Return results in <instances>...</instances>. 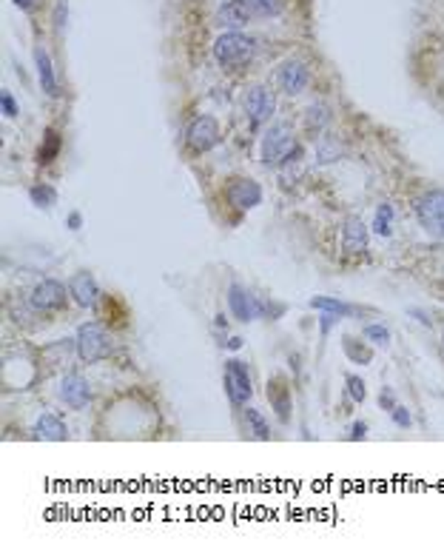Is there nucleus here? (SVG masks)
<instances>
[{"label": "nucleus", "instance_id": "nucleus-1", "mask_svg": "<svg viewBox=\"0 0 444 556\" xmlns=\"http://www.w3.org/2000/svg\"><path fill=\"white\" fill-rule=\"evenodd\" d=\"M259 157L265 165H285L302 157V149L288 126H271L259 140Z\"/></svg>", "mask_w": 444, "mask_h": 556}, {"label": "nucleus", "instance_id": "nucleus-2", "mask_svg": "<svg viewBox=\"0 0 444 556\" xmlns=\"http://www.w3.org/2000/svg\"><path fill=\"white\" fill-rule=\"evenodd\" d=\"M254 52H256V40L242 34V32H226V34H219L216 43H214V57L226 69L248 66Z\"/></svg>", "mask_w": 444, "mask_h": 556}, {"label": "nucleus", "instance_id": "nucleus-3", "mask_svg": "<svg viewBox=\"0 0 444 556\" xmlns=\"http://www.w3.org/2000/svg\"><path fill=\"white\" fill-rule=\"evenodd\" d=\"M114 351L111 334L100 323H83L77 328V354L83 362H100Z\"/></svg>", "mask_w": 444, "mask_h": 556}, {"label": "nucleus", "instance_id": "nucleus-4", "mask_svg": "<svg viewBox=\"0 0 444 556\" xmlns=\"http://www.w3.org/2000/svg\"><path fill=\"white\" fill-rule=\"evenodd\" d=\"M416 217L422 223V229L436 237V240H444V191H427L422 194L416 203Z\"/></svg>", "mask_w": 444, "mask_h": 556}, {"label": "nucleus", "instance_id": "nucleus-5", "mask_svg": "<svg viewBox=\"0 0 444 556\" xmlns=\"http://www.w3.org/2000/svg\"><path fill=\"white\" fill-rule=\"evenodd\" d=\"M242 109H245L251 126H262V123H268L274 117L277 97H274V92L268 89V86H251V89L245 92V97H242Z\"/></svg>", "mask_w": 444, "mask_h": 556}, {"label": "nucleus", "instance_id": "nucleus-6", "mask_svg": "<svg viewBox=\"0 0 444 556\" xmlns=\"http://www.w3.org/2000/svg\"><path fill=\"white\" fill-rule=\"evenodd\" d=\"M186 143L191 151H211L219 143V126L211 114H200L191 120V126L186 128Z\"/></svg>", "mask_w": 444, "mask_h": 556}, {"label": "nucleus", "instance_id": "nucleus-7", "mask_svg": "<svg viewBox=\"0 0 444 556\" xmlns=\"http://www.w3.org/2000/svg\"><path fill=\"white\" fill-rule=\"evenodd\" d=\"M226 388H228V400L234 405H245L254 397V385H251L245 362H240V360L226 362Z\"/></svg>", "mask_w": 444, "mask_h": 556}, {"label": "nucleus", "instance_id": "nucleus-8", "mask_svg": "<svg viewBox=\"0 0 444 556\" xmlns=\"http://www.w3.org/2000/svg\"><path fill=\"white\" fill-rule=\"evenodd\" d=\"M226 197L234 208L240 211H248L254 205H259L262 200V186L256 180H248V177H231L228 186H226Z\"/></svg>", "mask_w": 444, "mask_h": 556}, {"label": "nucleus", "instance_id": "nucleus-9", "mask_svg": "<svg viewBox=\"0 0 444 556\" xmlns=\"http://www.w3.org/2000/svg\"><path fill=\"white\" fill-rule=\"evenodd\" d=\"M29 299H32V306L37 311H55V308H63L66 306L69 294H66V285L57 283V280H40L34 285V291H32Z\"/></svg>", "mask_w": 444, "mask_h": 556}, {"label": "nucleus", "instance_id": "nucleus-10", "mask_svg": "<svg viewBox=\"0 0 444 556\" xmlns=\"http://www.w3.org/2000/svg\"><path fill=\"white\" fill-rule=\"evenodd\" d=\"M60 400L74 408V411H83L88 402H92V388H88V382L80 377V374H66L63 382H60Z\"/></svg>", "mask_w": 444, "mask_h": 556}, {"label": "nucleus", "instance_id": "nucleus-11", "mask_svg": "<svg viewBox=\"0 0 444 556\" xmlns=\"http://www.w3.org/2000/svg\"><path fill=\"white\" fill-rule=\"evenodd\" d=\"M228 308H231L234 320H240V323H251L254 317L262 314V303L256 297H251L242 285H231L228 288Z\"/></svg>", "mask_w": 444, "mask_h": 556}, {"label": "nucleus", "instance_id": "nucleus-12", "mask_svg": "<svg viewBox=\"0 0 444 556\" xmlns=\"http://www.w3.org/2000/svg\"><path fill=\"white\" fill-rule=\"evenodd\" d=\"M342 251L350 257H359L368 251V229L359 217H347L342 223Z\"/></svg>", "mask_w": 444, "mask_h": 556}, {"label": "nucleus", "instance_id": "nucleus-13", "mask_svg": "<svg viewBox=\"0 0 444 556\" xmlns=\"http://www.w3.org/2000/svg\"><path fill=\"white\" fill-rule=\"evenodd\" d=\"M277 77H279L282 92H288V95H302V92L307 89L310 72H307V66H305L302 60H288V63L279 69Z\"/></svg>", "mask_w": 444, "mask_h": 556}, {"label": "nucleus", "instance_id": "nucleus-14", "mask_svg": "<svg viewBox=\"0 0 444 556\" xmlns=\"http://www.w3.org/2000/svg\"><path fill=\"white\" fill-rule=\"evenodd\" d=\"M69 291H71L74 303H77L80 308H95V306H97V299H100V288H97L95 277H92V274H85V271H80V274H74V277H71Z\"/></svg>", "mask_w": 444, "mask_h": 556}, {"label": "nucleus", "instance_id": "nucleus-15", "mask_svg": "<svg viewBox=\"0 0 444 556\" xmlns=\"http://www.w3.org/2000/svg\"><path fill=\"white\" fill-rule=\"evenodd\" d=\"M34 437L46 440V442H63L69 437V428H66V422L57 414L46 411V414H40L37 422H34Z\"/></svg>", "mask_w": 444, "mask_h": 556}, {"label": "nucleus", "instance_id": "nucleus-16", "mask_svg": "<svg viewBox=\"0 0 444 556\" xmlns=\"http://www.w3.org/2000/svg\"><path fill=\"white\" fill-rule=\"evenodd\" d=\"M268 400H271V405H274L279 422H288V419H291V391H288L285 379H277V377H274V379L268 382Z\"/></svg>", "mask_w": 444, "mask_h": 556}, {"label": "nucleus", "instance_id": "nucleus-17", "mask_svg": "<svg viewBox=\"0 0 444 556\" xmlns=\"http://www.w3.org/2000/svg\"><path fill=\"white\" fill-rule=\"evenodd\" d=\"M34 63H37V74H40V86L49 97H57V77H55V63L52 57L43 52L40 46L34 49Z\"/></svg>", "mask_w": 444, "mask_h": 556}, {"label": "nucleus", "instance_id": "nucleus-18", "mask_svg": "<svg viewBox=\"0 0 444 556\" xmlns=\"http://www.w3.org/2000/svg\"><path fill=\"white\" fill-rule=\"evenodd\" d=\"M240 9L242 15L251 20H259V18H274L282 12V0H240Z\"/></svg>", "mask_w": 444, "mask_h": 556}, {"label": "nucleus", "instance_id": "nucleus-19", "mask_svg": "<svg viewBox=\"0 0 444 556\" xmlns=\"http://www.w3.org/2000/svg\"><path fill=\"white\" fill-rule=\"evenodd\" d=\"M216 23L226 26L228 32H240V29L248 23V18H245L242 9H240V0H228V4L216 12Z\"/></svg>", "mask_w": 444, "mask_h": 556}, {"label": "nucleus", "instance_id": "nucleus-20", "mask_svg": "<svg viewBox=\"0 0 444 556\" xmlns=\"http://www.w3.org/2000/svg\"><path fill=\"white\" fill-rule=\"evenodd\" d=\"M310 306L319 308V311H325V314H336V317H350V314H356V308L347 306V303H342V299H336V297H314V299H310Z\"/></svg>", "mask_w": 444, "mask_h": 556}, {"label": "nucleus", "instance_id": "nucleus-21", "mask_svg": "<svg viewBox=\"0 0 444 556\" xmlns=\"http://www.w3.org/2000/svg\"><path fill=\"white\" fill-rule=\"evenodd\" d=\"M57 151H60V135L49 128V132L43 135L40 149H37V163H40V165H49V163L57 157Z\"/></svg>", "mask_w": 444, "mask_h": 556}, {"label": "nucleus", "instance_id": "nucleus-22", "mask_svg": "<svg viewBox=\"0 0 444 556\" xmlns=\"http://www.w3.org/2000/svg\"><path fill=\"white\" fill-rule=\"evenodd\" d=\"M342 154H345V149H342V143L339 140H333V137H322L319 140V146H317V163H336V160H342Z\"/></svg>", "mask_w": 444, "mask_h": 556}, {"label": "nucleus", "instance_id": "nucleus-23", "mask_svg": "<svg viewBox=\"0 0 444 556\" xmlns=\"http://www.w3.org/2000/svg\"><path fill=\"white\" fill-rule=\"evenodd\" d=\"M242 414H245V422H248L251 434H254L256 440H268V437H271L268 422H265V416H262L256 408H242Z\"/></svg>", "mask_w": 444, "mask_h": 556}, {"label": "nucleus", "instance_id": "nucleus-24", "mask_svg": "<svg viewBox=\"0 0 444 556\" xmlns=\"http://www.w3.org/2000/svg\"><path fill=\"white\" fill-rule=\"evenodd\" d=\"M390 229H393V205H379L376 208V217H373V231L379 237H390Z\"/></svg>", "mask_w": 444, "mask_h": 556}, {"label": "nucleus", "instance_id": "nucleus-25", "mask_svg": "<svg viewBox=\"0 0 444 556\" xmlns=\"http://www.w3.org/2000/svg\"><path fill=\"white\" fill-rule=\"evenodd\" d=\"M331 123V114H328V106L322 103H314L307 109V126L314 128V132H325V126Z\"/></svg>", "mask_w": 444, "mask_h": 556}, {"label": "nucleus", "instance_id": "nucleus-26", "mask_svg": "<svg viewBox=\"0 0 444 556\" xmlns=\"http://www.w3.org/2000/svg\"><path fill=\"white\" fill-rule=\"evenodd\" d=\"M345 354L353 360V362H370V348L359 339H350L345 337Z\"/></svg>", "mask_w": 444, "mask_h": 556}, {"label": "nucleus", "instance_id": "nucleus-27", "mask_svg": "<svg viewBox=\"0 0 444 556\" xmlns=\"http://www.w3.org/2000/svg\"><path fill=\"white\" fill-rule=\"evenodd\" d=\"M365 337L373 342V346H387L390 342V331L384 328V325H379V323H370V325H365Z\"/></svg>", "mask_w": 444, "mask_h": 556}, {"label": "nucleus", "instance_id": "nucleus-28", "mask_svg": "<svg viewBox=\"0 0 444 556\" xmlns=\"http://www.w3.org/2000/svg\"><path fill=\"white\" fill-rule=\"evenodd\" d=\"M29 197H32L34 205H52L57 194H55V189H49V186H32V189H29Z\"/></svg>", "mask_w": 444, "mask_h": 556}, {"label": "nucleus", "instance_id": "nucleus-29", "mask_svg": "<svg viewBox=\"0 0 444 556\" xmlns=\"http://www.w3.org/2000/svg\"><path fill=\"white\" fill-rule=\"evenodd\" d=\"M347 394H350V400H353V402H365V397H368V391H365V379H362V377H356V374H350V377H347Z\"/></svg>", "mask_w": 444, "mask_h": 556}, {"label": "nucleus", "instance_id": "nucleus-30", "mask_svg": "<svg viewBox=\"0 0 444 556\" xmlns=\"http://www.w3.org/2000/svg\"><path fill=\"white\" fill-rule=\"evenodd\" d=\"M0 109H4V114L6 117H18V100H15V95L12 92H0Z\"/></svg>", "mask_w": 444, "mask_h": 556}, {"label": "nucleus", "instance_id": "nucleus-31", "mask_svg": "<svg viewBox=\"0 0 444 556\" xmlns=\"http://www.w3.org/2000/svg\"><path fill=\"white\" fill-rule=\"evenodd\" d=\"M390 419H393L398 428H410V425H413V419H410L408 408H402V405H396V408L390 411Z\"/></svg>", "mask_w": 444, "mask_h": 556}, {"label": "nucleus", "instance_id": "nucleus-32", "mask_svg": "<svg viewBox=\"0 0 444 556\" xmlns=\"http://www.w3.org/2000/svg\"><path fill=\"white\" fill-rule=\"evenodd\" d=\"M365 434H368V425L365 422H353V428H350V440H365Z\"/></svg>", "mask_w": 444, "mask_h": 556}, {"label": "nucleus", "instance_id": "nucleus-33", "mask_svg": "<svg viewBox=\"0 0 444 556\" xmlns=\"http://www.w3.org/2000/svg\"><path fill=\"white\" fill-rule=\"evenodd\" d=\"M333 323H336V314H325V317H322V323H319V328H322V334H328V331L333 328Z\"/></svg>", "mask_w": 444, "mask_h": 556}, {"label": "nucleus", "instance_id": "nucleus-34", "mask_svg": "<svg viewBox=\"0 0 444 556\" xmlns=\"http://www.w3.org/2000/svg\"><path fill=\"white\" fill-rule=\"evenodd\" d=\"M379 402H382V405H384L387 411H393V408H396V402H393V397H390V388H384V391H382V397H379Z\"/></svg>", "mask_w": 444, "mask_h": 556}, {"label": "nucleus", "instance_id": "nucleus-35", "mask_svg": "<svg viewBox=\"0 0 444 556\" xmlns=\"http://www.w3.org/2000/svg\"><path fill=\"white\" fill-rule=\"evenodd\" d=\"M80 226H83V217H80V214H69V229L77 231Z\"/></svg>", "mask_w": 444, "mask_h": 556}, {"label": "nucleus", "instance_id": "nucleus-36", "mask_svg": "<svg viewBox=\"0 0 444 556\" xmlns=\"http://www.w3.org/2000/svg\"><path fill=\"white\" fill-rule=\"evenodd\" d=\"M228 348H231V351L242 348V339H240V337H231V339H228Z\"/></svg>", "mask_w": 444, "mask_h": 556}, {"label": "nucleus", "instance_id": "nucleus-37", "mask_svg": "<svg viewBox=\"0 0 444 556\" xmlns=\"http://www.w3.org/2000/svg\"><path fill=\"white\" fill-rule=\"evenodd\" d=\"M15 4H18V6H23V9H26V6H32V4H34V0H15Z\"/></svg>", "mask_w": 444, "mask_h": 556}]
</instances>
